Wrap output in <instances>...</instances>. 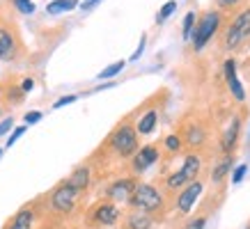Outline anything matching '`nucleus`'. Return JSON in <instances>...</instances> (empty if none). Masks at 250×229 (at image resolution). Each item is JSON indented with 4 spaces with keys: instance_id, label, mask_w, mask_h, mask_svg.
Listing matches in <instances>:
<instances>
[{
    "instance_id": "f704fd0d",
    "label": "nucleus",
    "mask_w": 250,
    "mask_h": 229,
    "mask_svg": "<svg viewBox=\"0 0 250 229\" xmlns=\"http://www.w3.org/2000/svg\"><path fill=\"white\" fill-rule=\"evenodd\" d=\"M246 229H250V225H248V227H246Z\"/></svg>"
},
{
    "instance_id": "dca6fc26",
    "label": "nucleus",
    "mask_w": 250,
    "mask_h": 229,
    "mask_svg": "<svg viewBox=\"0 0 250 229\" xmlns=\"http://www.w3.org/2000/svg\"><path fill=\"white\" fill-rule=\"evenodd\" d=\"M122 227L124 229H154L156 227V220L152 215L140 213V211H131L126 215H122Z\"/></svg>"
},
{
    "instance_id": "c85d7f7f",
    "label": "nucleus",
    "mask_w": 250,
    "mask_h": 229,
    "mask_svg": "<svg viewBox=\"0 0 250 229\" xmlns=\"http://www.w3.org/2000/svg\"><path fill=\"white\" fill-rule=\"evenodd\" d=\"M42 119V113H37V110H32V113H25V117H23V122L25 124H35Z\"/></svg>"
},
{
    "instance_id": "ddd939ff",
    "label": "nucleus",
    "mask_w": 250,
    "mask_h": 229,
    "mask_svg": "<svg viewBox=\"0 0 250 229\" xmlns=\"http://www.w3.org/2000/svg\"><path fill=\"white\" fill-rule=\"evenodd\" d=\"M241 124H243V113L239 114H232L229 117L228 126L223 131V135H220V153L225 156V153H234L236 152V145H239V135H241Z\"/></svg>"
},
{
    "instance_id": "0eeeda50",
    "label": "nucleus",
    "mask_w": 250,
    "mask_h": 229,
    "mask_svg": "<svg viewBox=\"0 0 250 229\" xmlns=\"http://www.w3.org/2000/svg\"><path fill=\"white\" fill-rule=\"evenodd\" d=\"M122 209L108 199H97L94 204L85 211L83 215V225L85 229H110L117 227L122 222Z\"/></svg>"
},
{
    "instance_id": "7c9ffc66",
    "label": "nucleus",
    "mask_w": 250,
    "mask_h": 229,
    "mask_svg": "<svg viewBox=\"0 0 250 229\" xmlns=\"http://www.w3.org/2000/svg\"><path fill=\"white\" fill-rule=\"evenodd\" d=\"M35 87V80L32 78H23V83H21V90H23V94H28V92Z\"/></svg>"
},
{
    "instance_id": "a211bd4d",
    "label": "nucleus",
    "mask_w": 250,
    "mask_h": 229,
    "mask_svg": "<svg viewBox=\"0 0 250 229\" xmlns=\"http://www.w3.org/2000/svg\"><path fill=\"white\" fill-rule=\"evenodd\" d=\"M179 153H184V145H182V140H179V135L177 133L166 135V140L161 142V158L167 163V160H172Z\"/></svg>"
},
{
    "instance_id": "aec40b11",
    "label": "nucleus",
    "mask_w": 250,
    "mask_h": 229,
    "mask_svg": "<svg viewBox=\"0 0 250 229\" xmlns=\"http://www.w3.org/2000/svg\"><path fill=\"white\" fill-rule=\"evenodd\" d=\"M0 87H2V96H5V103H7V106H16V103H21L23 96H25L23 90H21V85H14L12 80L2 83Z\"/></svg>"
},
{
    "instance_id": "5701e85b",
    "label": "nucleus",
    "mask_w": 250,
    "mask_h": 229,
    "mask_svg": "<svg viewBox=\"0 0 250 229\" xmlns=\"http://www.w3.org/2000/svg\"><path fill=\"white\" fill-rule=\"evenodd\" d=\"M174 9H177V0H167L166 5L159 9V14H156V23H163L167 19V16L172 14Z\"/></svg>"
},
{
    "instance_id": "cd10ccee",
    "label": "nucleus",
    "mask_w": 250,
    "mask_h": 229,
    "mask_svg": "<svg viewBox=\"0 0 250 229\" xmlns=\"http://www.w3.org/2000/svg\"><path fill=\"white\" fill-rule=\"evenodd\" d=\"M246 172H248V165H239V168L234 170V174H232V183H241Z\"/></svg>"
},
{
    "instance_id": "f8f14e48",
    "label": "nucleus",
    "mask_w": 250,
    "mask_h": 229,
    "mask_svg": "<svg viewBox=\"0 0 250 229\" xmlns=\"http://www.w3.org/2000/svg\"><path fill=\"white\" fill-rule=\"evenodd\" d=\"M202 188H205V181L202 179H195V181H190L186 188H182V191L177 192L172 197V206L179 211L182 215H186L193 209V206L197 204V199H200V195H202Z\"/></svg>"
},
{
    "instance_id": "6ab92c4d",
    "label": "nucleus",
    "mask_w": 250,
    "mask_h": 229,
    "mask_svg": "<svg viewBox=\"0 0 250 229\" xmlns=\"http://www.w3.org/2000/svg\"><path fill=\"white\" fill-rule=\"evenodd\" d=\"M246 5H250V0H213V9L225 16H234L236 12H241Z\"/></svg>"
},
{
    "instance_id": "473e14b6",
    "label": "nucleus",
    "mask_w": 250,
    "mask_h": 229,
    "mask_svg": "<svg viewBox=\"0 0 250 229\" xmlns=\"http://www.w3.org/2000/svg\"><path fill=\"white\" fill-rule=\"evenodd\" d=\"M9 129H12V117H9V119H5V122L0 124V133H7Z\"/></svg>"
},
{
    "instance_id": "2eb2a0df",
    "label": "nucleus",
    "mask_w": 250,
    "mask_h": 229,
    "mask_svg": "<svg viewBox=\"0 0 250 229\" xmlns=\"http://www.w3.org/2000/svg\"><path fill=\"white\" fill-rule=\"evenodd\" d=\"M67 181L74 186V188H78L81 192H87L90 191V186H92V170H90V165H87V160L85 163H81L78 168H74L71 170V174L67 176Z\"/></svg>"
},
{
    "instance_id": "f03ea898",
    "label": "nucleus",
    "mask_w": 250,
    "mask_h": 229,
    "mask_svg": "<svg viewBox=\"0 0 250 229\" xmlns=\"http://www.w3.org/2000/svg\"><path fill=\"white\" fill-rule=\"evenodd\" d=\"M216 44H218L220 53H234L250 44V5L236 12L232 19L223 16V23L216 35Z\"/></svg>"
},
{
    "instance_id": "4be33fe9",
    "label": "nucleus",
    "mask_w": 250,
    "mask_h": 229,
    "mask_svg": "<svg viewBox=\"0 0 250 229\" xmlns=\"http://www.w3.org/2000/svg\"><path fill=\"white\" fill-rule=\"evenodd\" d=\"M122 69H124V60H120V62H115V64H110V67H106L101 74H99V80H108V78H113V76H117Z\"/></svg>"
},
{
    "instance_id": "412c9836",
    "label": "nucleus",
    "mask_w": 250,
    "mask_h": 229,
    "mask_svg": "<svg viewBox=\"0 0 250 229\" xmlns=\"http://www.w3.org/2000/svg\"><path fill=\"white\" fill-rule=\"evenodd\" d=\"M78 7V0H53L46 5V12L48 14H62V12H69V9Z\"/></svg>"
},
{
    "instance_id": "f3484780",
    "label": "nucleus",
    "mask_w": 250,
    "mask_h": 229,
    "mask_svg": "<svg viewBox=\"0 0 250 229\" xmlns=\"http://www.w3.org/2000/svg\"><path fill=\"white\" fill-rule=\"evenodd\" d=\"M232 160H234V153H225V156L213 165V170H211V186H225L228 174H229V168H232Z\"/></svg>"
},
{
    "instance_id": "72a5a7b5",
    "label": "nucleus",
    "mask_w": 250,
    "mask_h": 229,
    "mask_svg": "<svg viewBox=\"0 0 250 229\" xmlns=\"http://www.w3.org/2000/svg\"><path fill=\"white\" fill-rule=\"evenodd\" d=\"M246 74L250 76V60H246Z\"/></svg>"
},
{
    "instance_id": "a878e982",
    "label": "nucleus",
    "mask_w": 250,
    "mask_h": 229,
    "mask_svg": "<svg viewBox=\"0 0 250 229\" xmlns=\"http://www.w3.org/2000/svg\"><path fill=\"white\" fill-rule=\"evenodd\" d=\"M205 222H207L205 215H195L193 220L186 222V227H184V229H205Z\"/></svg>"
},
{
    "instance_id": "20e7f679",
    "label": "nucleus",
    "mask_w": 250,
    "mask_h": 229,
    "mask_svg": "<svg viewBox=\"0 0 250 229\" xmlns=\"http://www.w3.org/2000/svg\"><path fill=\"white\" fill-rule=\"evenodd\" d=\"M25 57V41L14 14L5 5H0V60L19 62Z\"/></svg>"
},
{
    "instance_id": "2f4dec72",
    "label": "nucleus",
    "mask_w": 250,
    "mask_h": 229,
    "mask_svg": "<svg viewBox=\"0 0 250 229\" xmlns=\"http://www.w3.org/2000/svg\"><path fill=\"white\" fill-rule=\"evenodd\" d=\"M145 41H147V37H143V39H140V46H138V51H136V53L131 55V60H138V57L143 55V51H145Z\"/></svg>"
},
{
    "instance_id": "4468645a",
    "label": "nucleus",
    "mask_w": 250,
    "mask_h": 229,
    "mask_svg": "<svg viewBox=\"0 0 250 229\" xmlns=\"http://www.w3.org/2000/svg\"><path fill=\"white\" fill-rule=\"evenodd\" d=\"M223 76H225V83H228V87H229V94H232L239 103H243V101H246V92H243V85L239 83V78H236V62L232 60V57L225 60V64H223Z\"/></svg>"
},
{
    "instance_id": "c756f323",
    "label": "nucleus",
    "mask_w": 250,
    "mask_h": 229,
    "mask_svg": "<svg viewBox=\"0 0 250 229\" xmlns=\"http://www.w3.org/2000/svg\"><path fill=\"white\" fill-rule=\"evenodd\" d=\"M74 101H76V96H74V94H69V96H62V99L55 101L53 108H62V106H67V103H74Z\"/></svg>"
},
{
    "instance_id": "7ed1b4c3",
    "label": "nucleus",
    "mask_w": 250,
    "mask_h": 229,
    "mask_svg": "<svg viewBox=\"0 0 250 229\" xmlns=\"http://www.w3.org/2000/svg\"><path fill=\"white\" fill-rule=\"evenodd\" d=\"M131 211H140V213L152 215L154 220H163L170 209H172V202L167 199V195L159 188V183H147V181H138L136 191L126 202Z\"/></svg>"
},
{
    "instance_id": "423d86ee",
    "label": "nucleus",
    "mask_w": 250,
    "mask_h": 229,
    "mask_svg": "<svg viewBox=\"0 0 250 229\" xmlns=\"http://www.w3.org/2000/svg\"><path fill=\"white\" fill-rule=\"evenodd\" d=\"M85 192H81L78 188H74L67 179H62L60 183H55L51 191L44 195L46 199V209L58 218H71L81 209Z\"/></svg>"
},
{
    "instance_id": "1a4fd4ad",
    "label": "nucleus",
    "mask_w": 250,
    "mask_h": 229,
    "mask_svg": "<svg viewBox=\"0 0 250 229\" xmlns=\"http://www.w3.org/2000/svg\"><path fill=\"white\" fill-rule=\"evenodd\" d=\"M220 23H223V14L216 12V9H207V12H202V14L197 16L195 28L190 32V37H193V51L195 53H200L211 39H216Z\"/></svg>"
},
{
    "instance_id": "393cba45",
    "label": "nucleus",
    "mask_w": 250,
    "mask_h": 229,
    "mask_svg": "<svg viewBox=\"0 0 250 229\" xmlns=\"http://www.w3.org/2000/svg\"><path fill=\"white\" fill-rule=\"evenodd\" d=\"M12 5H14L21 14H32V12H35V5H32L30 0H12Z\"/></svg>"
},
{
    "instance_id": "9b49d317",
    "label": "nucleus",
    "mask_w": 250,
    "mask_h": 229,
    "mask_svg": "<svg viewBox=\"0 0 250 229\" xmlns=\"http://www.w3.org/2000/svg\"><path fill=\"white\" fill-rule=\"evenodd\" d=\"M138 186V176H131V174H124V176H115L110 179L106 186V191H104V199L108 202H113V204H126L129 197L133 195Z\"/></svg>"
},
{
    "instance_id": "9d476101",
    "label": "nucleus",
    "mask_w": 250,
    "mask_h": 229,
    "mask_svg": "<svg viewBox=\"0 0 250 229\" xmlns=\"http://www.w3.org/2000/svg\"><path fill=\"white\" fill-rule=\"evenodd\" d=\"M159 160H161V145H156V142L143 145L131 156L129 163H126V174L140 176L143 172H147V170L152 168V165H156Z\"/></svg>"
},
{
    "instance_id": "6e6552de",
    "label": "nucleus",
    "mask_w": 250,
    "mask_h": 229,
    "mask_svg": "<svg viewBox=\"0 0 250 229\" xmlns=\"http://www.w3.org/2000/svg\"><path fill=\"white\" fill-rule=\"evenodd\" d=\"M167 92H159L149 99L145 101L143 106H138L133 110V119H136V131L140 137L152 135L156 126H159V114H161V106L166 103Z\"/></svg>"
},
{
    "instance_id": "b1692460",
    "label": "nucleus",
    "mask_w": 250,
    "mask_h": 229,
    "mask_svg": "<svg viewBox=\"0 0 250 229\" xmlns=\"http://www.w3.org/2000/svg\"><path fill=\"white\" fill-rule=\"evenodd\" d=\"M195 21H197L195 12H188V14L184 16V39H190V32L195 28Z\"/></svg>"
},
{
    "instance_id": "39448f33",
    "label": "nucleus",
    "mask_w": 250,
    "mask_h": 229,
    "mask_svg": "<svg viewBox=\"0 0 250 229\" xmlns=\"http://www.w3.org/2000/svg\"><path fill=\"white\" fill-rule=\"evenodd\" d=\"M179 140L184 145V153L188 152H209V122L195 110H188L184 114L179 124H177V131H174Z\"/></svg>"
},
{
    "instance_id": "bb28decb",
    "label": "nucleus",
    "mask_w": 250,
    "mask_h": 229,
    "mask_svg": "<svg viewBox=\"0 0 250 229\" xmlns=\"http://www.w3.org/2000/svg\"><path fill=\"white\" fill-rule=\"evenodd\" d=\"M25 129H28V126H16L14 129V133H12V135H9V140H7V147H12L16 142V140H19V137L23 135V133H25Z\"/></svg>"
},
{
    "instance_id": "f257e3e1",
    "label": "nucleus",
    "mask_w": 250,
    "mask_h": 229,
    "mask_svg": "<svg viewBox=\"0 0 250 229\" xmlns=\"http://www.w3.org/2000/svg\"><path fill=\"white\" fill-rule=\"evenodd\" d=\"M207 160H209V152H188L184 153V163L179 170L174 172H167L166 176H161L159 188L167 195V199L172 202V197L177 192L186 188L190 181L195 179H202V170H205Z\"/></svg>"
}]
</instances>
